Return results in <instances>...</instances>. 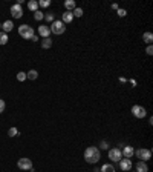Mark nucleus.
<instances>
[{"instance_id":"nucleus-1","label":"nucleus","mask_w":153,"mask_h":172,"mask_svg":"<svg viewBox=\"0 0 153 172\" xmlns=\"http://www.w3.org/2000/svg\"><path fill=\"white\" fill-rule=\"evenodd\" d=\"M100 158H101V152H100V149H98L97 146H89V148H86V151H84V160H86L87 163L95 165V163L100 161Z\"/></svg>"},{"instance_id":"nucleus-2","label":"nucleus","mask_w":153,"mask_h":172,"mask_svg":"<svg viewBox=\"0 0 153 172\" xmlns=\"http://www.w3.org/2000/svg\"><path fill=\"white\" fill-rule=\"evenodd\" d=\"M19 34H20V37H23L25 40H32V37L35 36L34 29H32L29 25H20V28H19Z\"/></svg>"},{"instance_id":"nucleus-3","label":"nucleus","mask_w":153,"mask_h":172,"mask_svg":"<svg viewBox=\"0 0 153 172\" xmlns=\"http://www.w3.org/2000/svg\"><path fill=\"white\" fill-rule=\"evenodd\" d=\"M49 29H51V32H52V34L60 36V34H63V32L66 31V25H64L61 20H54V22L51 23Z\"/></svg>"},{"instance_id":"nucleus-4","label":"nucleus","mask_w":153,"mask_h":172,"mask_svg":"<svg viewBox=\"0 0 153 172\" xmlns=\"http://www.w3.org/2000/svg\"><path fill=\"white\" fill-rule=\"evenodd\" d=\"M135 155L138 157L139 161H146L147 163V160L152 158V151L149 148H139L138 151H135Z\"/></svg>"},{"instance_id":"nucleus-5","label":"nucleus","mask_w":153,"mask_h":172,"mask_svg":"<svg viewBox=\"0 0 153 172\" xmlns=\"http://www.w3.org/2000/svg\"><path fill=\"white\" fill-rule=\"evenodd\" d=\"M132 115L136 117V118H144V117L147 115V111H146V108L141 106V105H133V106H132Z\"/></svg>"},{"instance_id":"nucleus-6","label":"nucleus","mask_w":153,"mask_h":172,"mask_svg":"<svg viewBox=\"0 0 153 172\" xmlns=\"http://www.w3.org/2000/svg\"><path fill=\"white\" fill-rule=\"evenodd\" d=\"M17 166H19V169H22V171H31V169H34V168H32V161H31L29 158H26V157L20 158V160L17 161Z\"/></svg>"},{"instance_id":"nucleus-7","label":"nucleus","mask_w":153,"mask_h":172,"mask_svg":"<svg viewBox=\"0 0 153 172\" xmlns=\"http://www.w3.org/2000/svg\"><path fill=\"white\" fill-rule=\"evenodd\" d=\"M121 158H122V154H121V149H119V148H112V149H109V160L118 163Z\"/></svg>"},{"instance_id":"nucleus-8","label":"nucleus","mask_w":153,"mask_h":172,"mask_svg":"<svg viewBox=\"0 0 153 172\" xmlns=\"http://www.w3.org/2000/svg\"><path fill=\"white\" fill-rule=\"evenodd\" d=\"M11 15H12L14 19H22V15H23V8H22V5H19V3L12 5V6H11Z\"/></svg>"},{"instance_id":"nucleus-9","label":"nucleus","mask_w":153,"mask_h":172,"mask_svg":"<svg viewBox=\"0 0 153 172\" xmlns=\"http://www.w3.org/2000/svg\"><path fill=\"white\" fill-rule=\"evenodd\" d=\"M118 163H119V169L121 171H124V172L132 171V160L130 158H121Z\"/></svg>"},{"instance_id":"nucleus-10","label":"nucleus","mask_w":153,"mask_h":172,"mask_svg":"<svg viewBox=\"0 0 153 172\" xmlns=\"http://www.w3.org/2000/svg\"><path fill=\"white\" fill-rule=\"evenodd\" d=\"M121 154H122V158H130L132 160V157L135 155V149L132 146H124V149L121 151Z\"/></svg>"},{"instance_id":"nucleus-11","label":"nucleus","mask_w":153,"mask_h":172,"mask_svg":"<svg viewBox=\"0 0 153 172\" xmlns=\"http://www.w3.org/2000/svg\"><path fill=\"white\" fill-rule=\"evenodd\" d=\"M38 34H40V37L48 39V37L51 36V29H49V26H46V25H40V26H38Z\"/></svg>"},{"instance_id":"nucleus-12","label":"nucleus","mask_w":153,"mask_h":172,"mask_svg":"<svg viewBox=\"0 0 153 172\" xmlns=\"http://www.w3.org/2000/svg\"><path fill=\"white\" fill-rule=\"evenodd\" d=\"M72 20H74V15H72V12H71V11H66V12H63V15H61V22H63L64 25H69V23H72Z\"/></svg>"},{"instance_id":"nucleus-13","label":"nucleus","mask_w":153,"mask_h":172,"mask_svg":"<svg viewBox=\"0 0 153 172\" xmlns=\"http://www.w3.org/2000/svg\"><path fill=\"white\" fill-rule=\"evenodd\" d=\"M135 171L136 172H149V166L146 161H138L135 165Z\"/></svg>"},{"instance_id":"nucleus-14","label":"nucleus","mask_w":153,"mask_h":172,"mask_svg":"<svg viewBox=\"0 0 153 172\" xmlns=\"http://www.w3.org/2000/svg\"><path fill=\"white\" fill-rule=\"evenodd\" d=\"M2 29H3V32H5V34H8L9 31H12V29H14V23H12L11 20H6V22H3V23H2Z\"/></svg>"},{"instance_id":"nucleus-15","label":"nucleus","mask_w":153,"mask_h":172,"mask_svg":"<svg viewBox=\"0 0 153 172\" xmlns=\"http://www.w3.org/2000/svg\"><path fill=\"white\" fill-rule=\"evenodd\" d=\"M64 8H66V11H74L76 8V3H75V0H66L64 2Z\"/></svg>"},{"instance_id":"nucleus-16","label":"nucleus","mask_w":153,"mask_h":172,"mask_svg":"<svg viewBox=\"0 0 153 172\" xmlns=\"http://www.w3.org/2000/svg\"><path fill=\"white\" fill-rule=\"evenodd\" d=\"M143 40H144V43H147V45H152V42H153V34L150 32V31L144 32V34H143Z\"/></svg>"},{"instance_id":"nucleus-17","label":"nucleus","mask_w":153,"mask_h":172,"mask_svg":"<svg viewBox=\"0 0 153 172\" xmlns=\"http://www.w3.org/2000/svg\"><path fill=\"white\" fill-rule=\"evenodd\" d=\"M51 46H52V39H51V37L41 40V48H43V49H49Z\"/></svg>"},{"instance_id":"nucleus-18","label":"nucleus","mask_w":153,"mask_h":172,"mask_svg":"<svg viewBox=\"0 0 153 172\" xmlns=\"http://www.w3.org/2000/svg\"><path fill=\"white\" fill-rule=\"evenodd\" d=\"M37 77H38V72L35 69H31L29 72H26V79H28V80H32V82H34Z\"/></svg>"},{"instance_id":"nucleus-19","label":"nucleus","mask_w":153,"mask_h":172,"mask_svg":"<svg viewBox=\"0 0 153 172\" xmlns=\"http://www.w3.org/2000/svg\"><path fill=\"white\" fill-rule=\"evenodd\" d=\"M100 172H115V166L114 165H103L101 168H100Z\"/></svg>"},{"instance_id":"nucleus-20","label":"nucleus","mask_w":153,"mask_h":172,"mask_svg":"<svg viewBox=\"0 0 153 172\" xmlns=\"http://www.w3.org/2000/svg\"><path fill=\"white\" fill-rule=\"evenodd\" d=\"M28 8H29V11H32V12L38 11V2H35V0L28 2Z\"/></svg>"},{"instance_id":"nucleus-21","label":"nucleus","mask_w":153,"mask_h":172,"mask_svg":"<svg viewBox=\"0 0 153 172\" xmlns=\"http://www.w3.org/2000/svg\"><path fill=\"white\" fill-rule=\"evenodd\" d=\"M83 14H84L83 8H78V6H76L75 9L72 11V15H74V17H83Z\"/></svg>"},{"instance_id":"nucleus-22","label":"nucleus","mask_w":153,"mask_h":172,"mask_svg":"<svg viewBox=\"0 0 153 172\" xmlns=\"http://www.w3.org/2000/svg\"><path fill=\"white\" fill-rule=\"evenodd\" d=\"M34 19H35L37 22H41V20L44 19V14H43V12L38 9V11H35V12H34Z\"/></svg>"},{"instance_id":"nucleus-23","label":"nucleus","mask_w":153,"mask_h":172,"mask_svg":"<svg viewBox=\"0 0 153 172\" xmlns=\"http://www.w3.org/2000/svg\"><path fill=\"white\" fill-rule=\"evenodd\" d=\"M8 135H9V137H17V135H19V129L17 128H9L8 129Z\"/></svg>"},{"instance_id":"nucleus-24","label":"nucleus","mask_w":153,"mask_h":172,"mask_svg":"<svg viewBox=\"0 0 153 172\" xmlns=\"http://www.w3.org/2000/svg\"><path fill=\"white\" fill-rule=\"evenodd\" d=\"M38 6H40V8H48V6H51V0H40V2H38Z\"/></svg>"},{"instance_id":"nucleus-25","label":"nucleus","mask_w":153,"mask_h":172,"mask_svg":"<svg viewBox=\"0 0 153 172\" xmlns=\"http://www.w3.org/2000/svg\"><path fill=\"white\" fill-rule=\"evenodd\" d=\"M8 43V34L0 32V45H6Z\"/></svg>"},{"instance_id":"nucleus-26","label":"nucleus","mask_w":153,"mask_h":172,"mask_svg":"<svg viewBox=\"0 0 153 172\" xmlns=\"http://www.w3.org/2000/svg\"><path fill=\"white\" fill-rule=\"evenodd\" d=\"M44 19H46V22H49V23H52L55 19H54V12H48V14H44Z\"/></svg>"},{"instance_id":"nucleus-27","label":"nucleus","mask_w":153,"mask_h":172,"mask_svg":"<svg viewBox=\"0 0 153 172\" xmlns=\"http://www.w3.org/2000/svg\"><path fill=\"white\" fill-rule=\"evenodd\" d=\"M116 14H118V17H126V15H127V11L122 9V8H118V9H116Z\"/></svg>"},{"instance_id":"nucleus-28","label":"nucleus","mask_w":153,"mask_h":172,"mask_svg":"<svg viewBox=\"0 0 153 172\" xmlns=\"http://www.w3.org/2000/svg\"><path fill=\"white\" fill-rule=\"evenodd\" d=\"M17 80H19V82H25V80H26V72H22V71H20V72L17 74Z\"/></svg>"},{"instance_id":"nucleus-29","label":"nucleus","mask_w":153,"mask_h":172,"mask_svg":"<svg viewBox=\"0 0 153 172\" xmlns=\"http://www.w3.org/2000/svg\"><path fill=\"white\" fill-rule=\"evenodd\" d=\"M97 148H98V149H107V148H109V143H107V141H101L100 146H97Z\"/></svg>"},{"instance_id":"nucleus-30","label":"nucleus","mask_w":153,"mask_h":172,"mask_svg":"<svg viewBox=\"0 0 153 172\" xmlns=\"http://www.w3.org/2000/svg\"><path fill=\"white\" fill-rule=\"evenodd\" d=\"M146 52H147V55H152L153 54V46L152 45H149V46L146 48Z\"/></svg>"},{"instance_id":"nucleus-31","label":"nucleus","mask_w":153,"mask_h":172,"mask_svg":"<svg viewBox=\"0 0 153 172\" xmlns=\"http://www.w3.org/2000/svg\"><path fill=\"white\" fill-rule=\"evenodd\" d=\"M5 106H6V105H5V100H2V98H0V114L5 111Z\"/></svg>"},{"instance_id":"nucleus-32","label":"nucleus","mask_w":153,"mask_h":172,"mask_svg":"<svg viewBox=\"0 0 153 172\" xmlns=\"http://www.w3.org/2000/svg\"><path fill=\"white\" fill-rule=\"evenodd\" d=\"M112 9H115V11L118 9V5H116V3H114V5H112Z\"/></svg>"},{"instance_id":"nucleus-33","label":"nucleus","mask_w":153,"mask_h":172,"mask_svg":"<svg viewBox=\"0 0 153 172\" xmlns=\"http://www.w3.org/2000/svg\"><path fill=\"white\" fill-rule=\"evenodd\" d=\"M0 28H2V23H0Z\"/></svg>"},{"instance_id":"nucleus-34","label":"nucleus","mask_w":153,"mask_h":172,"mask_svg":"<svg viewBox=\"0 0 153 172\" xmlns=\"http://www.w3.org/2000/svg\"><path fill=\"white\" fill-rule=\"evenodd\" d=\"M135 172H136V171H135Z\"/></svg>"}]
</instances>
